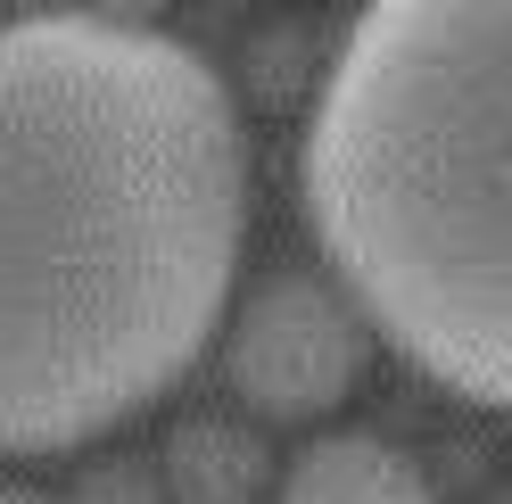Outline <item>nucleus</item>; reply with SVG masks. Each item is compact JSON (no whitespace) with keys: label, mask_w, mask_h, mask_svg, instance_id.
<instances>
[{"label":"nucleus","mask_w":512,"mask_h":504,"mask_svg":"<svg viewBox=\"0 0 512 504\" xmlns=\"http://www.w3.org/2000/svg\"><path fill=\"white\" fill-rule=\"evenodd\" d=\"M0 504H42L34 488H9V480H0Z\"/></svg>","instance_id":"7"},{"label":"nucleus","mask_w":512,"mask_h":504,"mask_svg":"<svg viewBox=\"0 0 512 504\" xmlns=\"http://www.w3.org/2000/svg\"><path fill=\"white\" fill-rule=\"evenodd\" d=\"M248 141L182 34L108 9L0 25V455L166 397L240 265Z\"/></svg>","instance_id":"1"},{"label":"nucleus","mask_w":512,"mask_h":504,"mask_svg":"<svg viewBox=\"0 0 512 504\" xmlns=\"http://www.w3.org/2000/svg\"><path fill=\"white\" fill-rule=\"evenodd\" d=\"M372 364V331L314 265H281L223 323V381L256 422H323Z\"/></svg>","instance_id":"3"},{"label":"nucleus","mask_w":512,"mask_h":504,"mask_svg":"<svg viewBox=\"0 0 512 504\" xmlns=\"http://www.w3.org/2000/svg\"><path fill=\"white\" fill-rule=\"evenodd\" d=\"M149 471L166 504H256L273 488V447L240 414H182Z\"/></svg>","instance_id":"5"},{"label":"nucleus","mask_w":512,"mask_h":504,"mask_svg":"<svg viewBox=\"0 0 512 504\" xmlns=\"http://www.w3.org/2000/svg\"><path fill=\"white\" fill-rule=\"evenodd\" d=\"M281 504H438V488L397 438L323 430L281 463Z\"/></svg>","instance_id":"4"},{"label":"nucleus","mask_w":512,"mask_h":504,"mask_svg":"<svg viewBox=\"0 0 512 504\" xmlns=\"http://www.w3.org/2000/svg\"><path fill=\"white\" fill-rule=\"evenodd\" d=\"M67 504H166V488H157V471L141 455H100V463L75 471Z\"/></svg>","instance_id":"6"},{"label":"nucleus","mask_w":512,"mask_h":504,"mask_svg":"<svg viewBox=\"0 0 512 504\" xmlns=\"http://www.w3.org/2000/svg\"><path fill=\"white\" fill-rule=\"evenodd\" d=\"M306 215L364 331L471 405L512 397L504 0H380L347 17L306 124Z\"/></svg>","instance_id":"2"}]
</instances>
